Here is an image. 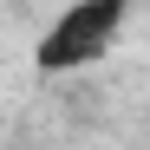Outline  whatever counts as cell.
I'll list each match as a JSON object with an SVG mask.
<instances>
[{
	"instance_id": "obj_1",
	"label": "cell",
	"mask_w": 150,
	"mask_h": 150,
	"mask_svg": "<svg viewBox=\"0 0 150 150\" xmlns=\"http://www.w3.org/2000/svg\"><path fill=\"white\" fill-rule=\"evenodd\" d=\"M124 20H131V0H72V7H59L33 46V72L65 79V72L111 59V46L124 39Z\"/></svg>"
}]
</instances>
